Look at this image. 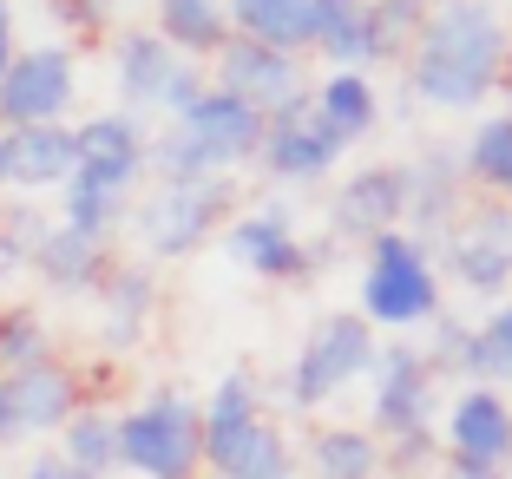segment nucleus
<instances>
[{
  "instance_id": "obj_1",
  "label": "nucleus",
  "mask_w": 512,
  "mask_h": 479,
  "mask_svg": "<svg viewBox=\"0 0 512 479\" xmlns=\"http://www.w3.org/2000/svg\"><path fill=\"white\" fill-rule=\"evenodd\" d=\"M506 60L512 27L499 0H440L401 46L407 92L434 112H480L486 99H499Z\"/></svg>"
},
{
  "instance_id": "obj_2",
  "label": "nucleus",
  "mask_w": 512,
  "mask_h": 479,
  "mask_svg": "<svg viewBox=\"0 0 512 479\" xmlns=\"http://www.w3.org/2000/svg\"><path fill=\"white\" fill-rule=\"evenodd\" d=\"M368 434L394 473L427 479L440 466V375L407 335H388L368 361Z\"/></svg>"
},
{
  "instance_id": "obj_3",
  "label": "nucleus",
  "mask_w": 512,
  "mask_h": 479,
  "mask_svg": "<svg viewBox=\"0 0 512 479\" xmlns=\"http://www.w3.org/2000/svg\"><path fill=\"white\" fill-rule=\"evenodd\" d=\"M256 145H263V112L204 86L178 119H165L151 132V178L158 184L237 178V165H256Z\"/></svg>"
},
{
  "instance_id": "obj_4",
  "label": "nucleus",
  "mask_w": 512,
  "mask_h": 479,
  "mask_svg": "<svg viewBox=\"0 0 512 479\" xmlns=\"http://www.w3.org/2000/svg\"><path fill=\"white\" fill-rule=\"evenodd\" d=\"M368 329H427L440 315V270H434V250L414 243L407 230H388L362 250V309H355Z\"/></svg>"
},
{
  "instance_id": "obj_5",
  "label": "nucleus",
  "mask_w": 512,
  "mask_h": 479,
  "mask_svg": "<svg viewBox=\"0 0 512 479\" xmlns=\"http://www.w3.org/2000/svg\"><path fill=\"white\" fill-rule=\"evenodd\" d=\"M230 217H237V178H204V184H151L125 224L145 243L151 263H178V256H197L211 237H224Z\"/></svg>"
},
{
  "instance_id": "obj_6",
  "label": "nucleus",
  "mask_w": 512,
  "mask_h": 479,
  "mask_svg": "<svg viewBox=\"0 0 512 479\" xmlns=\"http://www.w3.org/2000/svg\"><path fill=\"white\" fill-rule=\"evenodd\" d=\"M119 473L132 479H197L204 447H197V401L184 388H151L119 414Z\"/></svg>"
},
{
  "instance_id": "obj_7",
  "label": "nucleus",
  "mask_w": 512,
  "mask_h": 479,
  "mask_svg": "<svg viewBox=\"0 0 512 479\" xmlns=\"http://www.w3.org/2000/svg\"><path fill=\"white\" fill-rule=\"evenodd\" d=\"M375 348H381V335L368 329L355 309H329L316 329L302 335L296 361H289V375H283V401L302 407V414H316V407L342 401L355 381H368Z\"/></svg>"
},
{
  "instance_id": "obj_8",
  "label": "nucleus",
  "mask_w": 512,
  "mask_h": 479,
  "mask_svg": "<svg viewBox=\"0 0 512 479\" xmlns=\"http://www.w3.org/2000/svg\"><path fill=\"white\" fill-rule=\"evenodd\" d=\"M112 86H119V112H132L138 125H151V119L165 125L211 86V73L191 66L184 53H171L151 27H125V33H112Z\"/></svg>"
},
{
  "instance_id": "obj_9",
  "label": "nucleus",
  "mask_w": 512,
  "mask_h": 479,
  "mask_svg": "<svg viewBox=\"0 0 512 479\" xmlns=\"http://www.w3.org/2000/svg\"><path fill=\"white\" fill-rule=\"evenodd\" d=\"M151 178V132L132 119V112H86L73 125V178L79 191L119 197V204H138V184Z\"/></svg>"
},
{
  "instance_id": "obj_10",
  "label": "nucleus",
  "mask_w": 512,
  "mask_h": 479,
  "mask_svg": "<svg viewBox=\"0 0 512 479\" xmlns=\"http://www.w3.org/2000/svg\"><path fill=\"white\" fill-rule=\"evenodd\" d=\"M79 105V53L66 40L20 46L7 73H0V132H27V125H73Z\"/></svg>"
},
{
  "instance_id": "obj_11",
  "label": "nucleus",
  "mask_w": 512,
  "mask_h": 479,
  "mask_svg": "<svg viewBox=\"0 0 512 479\" xmlns=\"http://www.w3.org/2000/svg\"><path fill=\"white\" fill-rule=\"evenodd\" d=\"M434 270H447V283L467 296L499 302L512 289V204H493V197L467 204V217L440 243Z\"/></svg>"
},
{
  "instance_id": "obj_12",
  "label": "nucleus",
  "mask_w": 512,
  "mask_h": 479,
  "mask_svg": "<svg viewBox=\"0 0 512 479\" xmlns=\"http://www.w3.org/2000/svg\"><path fill=\"white\" fill-rule=\"evenodd\" d=\"M86 407V388H79L73 361H33V368H14L0 375V447H27V440L60 434L66 420Z\"/></svg>"
},
{
  "instance_id": "obj_13",
  "label": "nucleus",
  "mask_w": 512,
  "mask_h": 479,
  "mask_svg": "<svg viewBox=\"0 0 512 479\" xmlns=\"http://www.w3.org/2000/svg\"><path fill=\"white\" fill-rule=\"evenodd\" d=\"M224 256L237 270L263 276V283H309L322 263V250H309L283 204H256V210H237L224 224Z\"/></svg>"
},
{
  "instance_id": "obj_14",
  "label": "nucleus",
  "mask_w": 512,
  "mask_h": 479,
  "mask_svg": "<svg viewBox=\"0 0 512 479\" xmlns=\"http://www.w3.org/2000/svg\"><path fill=\"white\" fill-rule=\"evenodd\" d=\"M440 460L473 466V473H506L512 466V394L467 381L447 401V414H440Z\"/></svg>"
},
{
  "instance_id": "obj_15",
  "label": "nucleus",
  "mask_w": 512,
  "mask_h": 479,
  "mask_svg": "<svg viewBox=\"0 0 512 479\" xmlns=\"http://www.w3.org/2000/svg\"><path fill=\"white\" fill-rule=\"evenodd\" d=\"M335 158H342V145H335L329 125L316 119L309 92H302V99H289L283 112H270V119H263L256 165L270 171L276 184H322V178L335 171Z\"/></svg>"
},
{
  "instance_id": "obj_16",
  "label": "nucleus",
  "mask_w": 512,
  "mask_h": 479,
  "mask_svg": "<svg viewBox=\"0 0 512 479\" xmlns=\"http://www.w3.org/2000/svg\"><path fill=\"white\" fill-rule=\"evenodd\" d=\"M407 217V178L401 165H355L342 178V191L329 197V243H375L388 230H401Z\"/></svg>"
},
{
  "instance_id": "obj_17",
  "label": "nucleus",
  "mask_w": 512,
  "mask_h": 479,
  "mask_svg": "<svg viewBox=\"0 0 512 479\" xmlns=\"http://www.w3.org/2000/svg\"><path fill=\"white\" fill-rule=\"evenodd\" d=\"M211 86L230 92V99H243L250 112H283L289 99H302L309 92V79H302V60L296 53H270V46H256V40H237L230 33V46L211 60Z\"/></svg>"
},
{
  "instance_id": "obj_18",
  "label": "nucleus",
  "mask_w": 512,
  "mask_h": 479,
  "mask_svg": "<svg viewBox=\"0 0 512 479\" xmlns=\"http://www.w3.org/2000/svg\"><path fill=\"white\" fill-rule=\"evenodd\" d=\"M309 53H322L329 73H368V66L394 60L401 46L381 33L375 0H316L309 7Z\"/></svg>"
},
{
  "instance_id": "obj_19",
  "label": "nucleus",
  "mask_w": 512,
  "mask_h": 479,
  "mask_svg": "<svg viewBox=\"0 0 512 479\" xmlns=\"http://www.w3.org/2000/svg\"><path fill=\"white\" fill-rule=\"evenodd\" d=\"M158 270L151 263H112L106 276H99V289H92V302H99V322H92V342L106 348V355H132L138 342H145V329L158 322Z\"/></svg>"
},
{
  "instance_id": "obj_20",
  "label": "nucleus",
  "mask_w": 512,
  "mask_h": 479,
  "mask_svg": "<svg viewBox=\"0 0 512 479\" xmlns=\"http://www.w3.org/2000/svg\"><path fill=\"white\" fill-rule=\"evenodd\" d=\"M401 178H407L401 230L414 243H427V250H440L447 230L467 217V178H460V158H453V151H421L414 165H401Z\"/></svg>"
},
{
  "instance_id": "obj_21",
  "label": "nucleus",
  "mask_w": 512,
  "mask_h": 479,
  "mask_svg": "<svg viewBox=\"0 0 512 479\" xmlns=\"http://www.w3.org/2000/svg\"><path fill=\"white\" fill-rule=\"evenodd\" d=\"M263 420H270V414H263V381H256L250 368H230V375L197 401V447H204V473H217V466H224L230 453L263 427Z\"/></svg>"
},
{
  "instance_id": "obj_22",
  "label": "nucleus",
  "mask_w": 512,
  "mask_h": 479,
  "mask_svg": "<svg viewBox=\"0 0 512 479\" xmlns=\"http://www.w3.org/2000/svg\"><path fill=\"white\" fill-rule=\"evenodd\" d=\"M27 270L40 276V289H53V296H92L99 276L112 270V243H92V237H79V230H66L60 217H53L46 237L33 243Z\"/></svg>"
},
{
  "instance_id": "obj_23",
  "label": "nucleus",
  "mask_w": 512,
  "mask_h": 479,
  "mask_svg": "<svg viewBox=\"0 0 512 479\" xmlns=\"http://www.w3.org/2000/svg\"><path fill=\"white\" fill-rule=\"evenodd\" d=\"M66 178H73V125L7 132V191L46 197V191H66Z\"/></svg>"
},
{
  "instance_id": "obj_24",
  "label": "nucleus",
  "mask_w": 512,
  "mask_h": 479,
  "mask_svg": "<svg viewBox=\"0 0 512 479\" xmlns=\"http://www.w3.org/2000/svg\"><path fill=\"white\" fill-rule=\"evenodd\" d=\"M309 105H316V119L329 125L335 145H362L368 132L381 125V92L368 73H322L316 86H309Z\"/></svg>"
},
{
  "instance_id": "obj_25",
  "label": "nucleus",
  "mask_w": 512,
  "mask_h": 479,
  "mask_svg": "<svg viewBox=\"0 0 512 479\" xmlns=\"http://www.w3.org/2000/svg\"><path fill=\"white\" fill-rule=\"evenodd\" d=\"M151 33L171 53H184L191 66H204L230 46V14H224V0H158L151 7Z\"/></svg>"
},
{
  "instance_id": "obj_26",
  "label": "nucleus",
  "mask_w": 512,
  "mask_h": 479,
  "mask_svg": "<svg viewBox=\"0 0 512 479\" xmlns=\"http://www.w3.org/2000/svg\"><path fill=\"white\" fill-rule=\"evenodd\" d=\"M309 7L316 0H224L230 33L237 40H256L270 53H309Z\"/></svg>"
},
{
  "instance_id": "obj_27",
  "label": "nucleus",
  "mask_w": 512,
  "mask_h": 479,
  "mask_svg": "<svg viewBox=\"0 0 512 479\" xmlns=\"http://www.w3.org/2000/svg\"><path fill=\"white\" fill-rule=\"evenodd\" d=\"M53 453H60L73 473H86V479H112V473H119V414L99 407V401H86L60 427V447H53Z\"/></svg>"
},
{
  "instance_id": "obj_28",
  "label": "nucleus",
  "mask_w": 512,
  "mask_h": 479,
  "mask_svg": "<svg viewBox=\"0 0 512 479\" xmlns=\"http://www.w3.org/2000/svg\"><path fill=\"white\" fill-rule=\"evenodd\" d=\"M460 178H467V191L493 197V204H512V119L506 112H486L473 125L467 151H460Z\"/></svg>"
},
{
  "instance_id": "obj_29",
  "label": "nucleus",
  "mask_w": 512,
  "mask_h": 479,
  "mask_svg": "<svg viewBox=\"0 0 512 479\" xmlns=\"http://www.w3.org/2000/svg\"><path fill=\"white\" fill-rule=\"evenodd\" d=\"M309 473L316 479H381V440L368 427H316L309 434Z\"/></svg>"
},
{
  "instance_id": "obj_30",
  "label": "nucleus",
  "mask_w": 512,
  "mask_h": 479,
  "mask_svg": "<svg viewBox=\"0 0 512 479\" xmlns=\"http://www.w3.org/2000/svg\"><path fill=\"white\" fill-rule=\"evenodd\" d=\"M467 381H480V388H512V296L493 302V315H480L473 322V368Z\"/></svg>"
},
{
  "instance_id": "obj_31",
  "label": "nucleus",
  "mask_w": 512,
  "mask_h": 479,
  "mask_svg": "<svg viewBox=\"0 0 512 479\" xmlns=\"http://www.w3.org/2000/svg\"><path fill=\"white\" fill-rule=\"evenodd\" d=\"M296 466L302 460H296V447H289V434L276 427V420H263V427H256L211 479H296Z\"/></svg>"
},
{
  "instance_id": "obj_32",
  "label": "nucleus",
  "mask_w": 512,
  "mask_h": 479,
  "mask_svg": "<svg viewBox=\"0 0 512 479\" xmlns=\"http://www.w3.org/2000/svg\"><path fill=\"white\" fill-rule=\"evenodd\" d=\"M53 329H46L40 309H0V375L33 368V361H53Z\"/></svg>"
},
{
  "instance_id": "obj_33",
  "label": "nucleus",
  "mask_w": 512,
  "mask_h": 479,
  "mask_svg": "<svg viewBox=\"0 0 512 479\" xmlns=\"http://www.w3.org/2000/svg\"><path fill=\"white\" fill-rule=\"evenodd\" d=\"M46 224H53V217H46L40 204H0V283L33 263V243L46 237Z\"/></svg>"
},
{
  "instance_id": "obj_34",
  "label": "nucleus",
  "mask_w": 512,
  "mask_h": 479,
  "mask_svg": "<svg viewBox=\"0 0 512 479\" xmlns=\"http://www.w3.org/2000/svg\"><path fill=\"white\" fill-rule=\"evenodd\" d=\"M421 355H427V368H434V375H460V381H467V368H473V322H460V315L440 309L434 322H427Z\"/></svg>"
},
{
  "instance_id": "obj_35",
  "label": "nucleus",
  "mask_w": 512,
  "mask_h": 479,
  "mask_svg": "<svg viewBox=\"0 0 512 479\" xmlns=\"http://www.w3.org/2000/svg\"><path fill=\"white\" fill-rule=\"evenodd\" d=\"M125 0H46V14L60 20L66 33H106L112 20H119Z\"/></svg>"
},
{
  "instance_id": "obj_36",
  "label": "nucleus",
  "mask_w": 512,
  "mask_h": 479,
  "mask_svg": "<svg viewBox=\"0 0 512 479\" xmlns=\"http://www.w3.org/2000/svg\"><path fill=\"white\" fill-rule=\"evenodd\" d=\"M434 7H440V0H375V20H381V33H388L394 46H407V33L421 27Z\"/></svg>"
},
{
  "instance_id": "obj_37",
  "label": "nucleus",
  "mask_w": 512,
  "mask_h": 479,
  "mask_svg": "<svg viewBox=\"0 0 512 479\" xmlns=\"http://www.w3.org/2000/svg\"><path fill=\"white\" fill-rule=\"evenodd\" d=\"M20 479H86V473H73V466H66L60 453H33V460H27V473H20Z\"/></svg>"
},
{
  "instance_id": "obj_38",
  "label": "nucleus",
  "mask_w": 512,
  "mask_h": 479,
  "mask_svg": "<svg viewBox=\"0 0 512 479\" xmlns=\"http://www.w3.org/2000/svg\"><path fill=\"white\" fill-rule=\"evenodd\" d=\"M20 53V40H14V7L0 0V73H7V60Z\"/></svg>"
},
{
  "instance_id": "obj_39",
  "label": "nucleus",
  "mask_w": 512,
  "mask_h": 479,
  "mask_svg": "<svg viewBox=\"0 0 512 479\" xmlns=\"http://www.w3.org/2000/svg\"><path fill=\"white\" fill-rule=\"evenodd\" d=\"M427 479H506V473H473V466H447V460H440Z\"/></svg>"
},
{
  "instance_id": "obj_40",
  "label": "nucleus",
  "mask_w": 512,
  "mask_h": 479,
  "mask_svg": "<svg viewBox=\"0 0 512 479\" xmlns=\"http://www.w3.org/2000/svg\"><path fill=\"white\" fill-rule=\"evenodd\" d=\"M499 112L512 119V60H506V79H499Z\"/></svg>"
},
{
  "instance_id": "obj_41",
  "label": "nucleus",
  "mask_w": 512,
  "mask_h": 479,
  "mask_svg": "<svg viewBox=\"0 0 512 479\" xmlns=\"http://www.w3.org/2000/svg\"><path fill=\"white\" fill-rule=\"evenodd\" d=\"M0 191H7V132H0Z\"/></svg>"
},
{
  "instance_id": "obj_42",
  "label": "nucleus",
  "mask_w": 512,
  "mask_h": 479,
  "mask_svg": "<svg viewBox=\"0 0 512 479\" xmlns=\"http://www.w3.org/2000/svg\"><path fill=\"white\" fill-rule=\"evenodd\" d=\"M506 27H512V0H506Z\"/></svg>"
}]
</instances>
